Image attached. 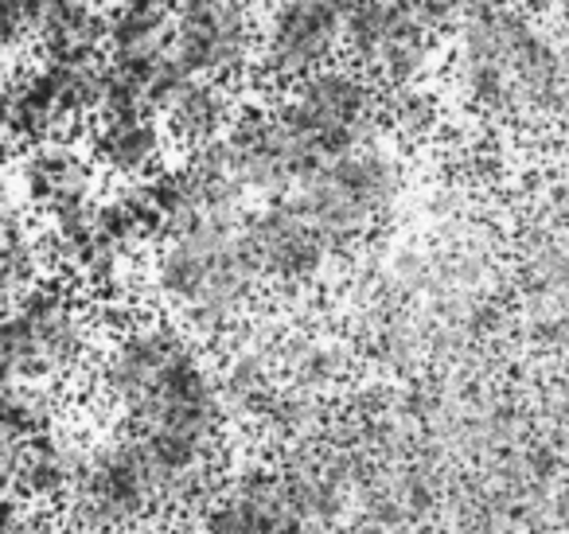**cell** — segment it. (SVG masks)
I'll list each match as a JSON object with an SVG mask.
<instances>
[{
  "instance_id": "1",
  "label": "cell",
  "mask_w": 569,
  "mask_h": 534,
  "mask_svg": "<svg viewBox=\"0 0 569 534\" xmlns=\"http://www.w3.org/2000/svg\"><path fill=\"white\" fill-rule=\"evenodd\" d=\"M452 82L483 118H550L558 90V48L542 20L515 4L468 20L452 32Z\"/></svg>"
},
{
  "instance_id": "2",
  "label": "cell",
  "mask_w": 569,
  "mask_h": 534,
  "mask_svg": "<svg viewBox=\"0 0 569 534\" xmlns=\"http://www.w3.org/2000/svg\"><path fill=\"white\" fill-rule=\"evenodd\" d=\"M246 215H207L180 235L160 238L149 281L196 332H227L261 285L246 250Z\"/></svg>"
},
{
  "instance_id": "3",
  "label": "cell",
  "mask_w": 569,
  "mask_h": 534,
  "mask_svg": "<svg viewBox=\"0 0 569 534\" xmlns=\"http://www.w3.org/2000/svg\"><path fill=\"white\" fill-rule=\"evenodd\" d=\"M406 191V168L390 145L363 141L317 165L284 199L320 230L332 254H348L371 227H379Z\"/></svg>"
},
{
  "instance_id": "4",
  "label": "cell",
  "mask_w": 569,
  "mask_h": 534,
  "mask_svg": "<svg viewBox=\"0 0 569 534\" xmlns=\"http://www.w3.org/2000/svg\"><path fill=\"white\" fill-rule=\"evenodd\" d=\"M281 126L312 157V165L340 157L379 134V90L356 67L332 63L289 87L284 102L277 106Z\"/></svg>"
},
{
  "instance_id": "5",
  "label": "cell",
  "mask_w": 569,
  "mask_h": 534,
  "mask_svg": "<svg viewBox=\"0 0 569 534\" xmlns=\"http://www.w3.org/2000/svg\"><path fill=\"white\" fill-rule=\"evenodd\" d=\"M343 56L387 90L426 87L437 71V40L418 20L413 0H356L343 24Z\"/></svg>"
},
{
  "instance_id": "6",
  "label": "cell",
  "mask_w": 569,
  "mask_h": 534,
  "mask_svg": "<svg viewBox=\"0 0 569 534\" xmlns=\"http://www.w3.org/2000/svg\"><path fill=\"white\" fill-rule=\"evenodd\" d=\"M343 0H269L258 17V67L277 87H297L343 51Z\"/></svg>"
},
{
  "instance_id": "7",
  "label": "cell",
  "mask_w": 569,
  "mask_h": 534,
  "mask_svg": "<svg viewBox=\"0 0 569 534\" xmlns=\"http://www.w3.org/2000/svg\"><path fill=\"white\" fill-rule=\"evenodd\" d=\"M168 51L191 79L230 87L258 59V12L250 0H176Z\"/></svg>"
},
{
  "instance_id": "8",
  "label": "cell",
  "mask_w": 569,
  "mask_h": 534,
  "mask_svg": "<svg viewBox=\"0 0 569 534\" xmlns=\"http://www.w3.org/2000/svg\"><path fill=\"white\" fill-rule=\"evenodd\" d=\"M242 235L261 281L284 285V289L312 285L336 261L332 246L284 196L266 199L261 211L246 215Z\"/></svg>"
},
{
  "instance_id": "9",
  "label": "cell",
  "mask_w": 569,
  "mask_h": 534,
  "mask_svg": "<svg viewBox=\"0 0 569 534\" xmlns=\"http://www.w3.org/2000/svg\"><path fill=\"white\" fill-rule=\"evenodd\" d=\"M17 191L24 204L40 207L43 219H67L98 199V168L87 149L71 145L67 137L24 149L17 165Z\"/></svg>"
},
{
  "instance_id": "10",
  "label": "cell",
  "mask_w": 569,
  "mask_h": 534,
  "mask_svg": "<svg viewBox=\"0 0 569 534\" xmlns=\"http://www.w3.org/2000/svg\"><path fill=\"white\" fill-rule=\"evenodd\" d=\"M74 487H79L82 507L94 523H126L160 492V479L144 448L137 445V437H129L113 441L102 453L90 456Z\"/></svg>"
},
{
  "instance_id": "11",
  "label": "cell",
  "mask_w": 569,
  "mask_h": 534,
  "mask_svg": "<svg viewBox=\"0 0 569 534\" xmlns=\"http://www.w3.org/2000/svg\"><path fill=\"white\" fill-rule=\"evenodd\" d=\"M168 134L152 110H129V113H106L94 118L90 129V160L98 176L126 184V188H144L164 172L168 160Z\"/></svg>"
},
{
  "instance_id": "12",
  "label": "cell",
  "mask_w": 569,
  "mask_h": 534,
  "mask_svg": "<svg viewBox=\"0 0 569 534\" xmlns=\"http://www.w3.org/2000/svg\"><path fill=\"white\" fill-rule=\"evenodd\" d=\"M160 126H164L168 141L183 145V149H203V145L219 141L230 126H234V90L227 82L211 79H183L180 87L168 95V102L157 110Z\"/></svg>"
},
{
  "instance_id": "13",
  "label": "cell",
  "mask_w": 569,
  "mask_h": 534,
  "mask_svg": "<svg viewBox=\"0 0 569 534\" xmlns=\"http://www.w3.org/2000/svg\"><path fill=\"white\" fill-rule=\"evenodd\" d=\"M106 9L98 0H48L32 43L43 59H102Z\"/></svg>"
},
{
  "instance_id": "14",
  "label": "cell",
  "mask_w": 569,
  "mask_h": 534,
  "mask_svg": "<svg viewBox=\"0 0 569 534\" xmlns=\"http://www.w3.org/2000/svg\"><path fill=\"white\" fill-rule=\"evenodd\" d=\"M79 456L51 433H40L24 445V461H20V479L17 492H24L28 500H59L63 492H71L79 484Z\"/></svg>"
},
{
  "instance_id": "15",
  "label": "cell",
  "mask_w": 569,
  "mask_h": 534,
  "mask_svg": "<svg viewBox=\"0 0 569 534\" xmlns=\"http://www.w3.org/2000/svg\"><path fill=\"white\" fill-rule=\"evenodd\" d=\"M43 266H48V246L36 230H28L24 222L0 230V308L36 289L43 281Z\"/></svg>"
},
{
  "instance_id": "16",
  "label": "cell",
  "mask_w": 569,
  "mask_h": 534,
  "mask_svg": "<svg viewBox=\"0 0 569 534\" xmlns=\"http://www.w3.org/2000/svg\"><path fill=\"white\" fill-rule=\"evenodd\" d=\"M48 433V398L36 383H17L0 390V437L28 445L32 437Z\"/></svg>"
},
{
  "instance_id": "17",
  "label": "cell",
  "mask_w": 569,
  "mask_h": 534,
  "mask_svg": "<svg viewBox=\"0 0 569 534\" xmlns=\"http://www.w3.org/2000/svg\"><path fill=\"white\" fill-rule=\"evenodd\" d=\"M48 0H0V63H17L36 36V20Z\"/></svg>"
},
{
  "instance_id": "18",
  "label": "cell",
  "mask_w": 569,
  "mask_h": 534,
  "mask_svg": "<svg viewBox=\"0 0 569 534\" xmlns=\"http://www.w3.org/2000/svg\"><path fill=\"white\" fill-rule=\"evenodd\" d=\"M390 129L398 137H426L437 126V102L426 87H410V90H390V113H387Z\"/></svg>"
},
{
  "instance_id": "19",
  "label": "cell",
  "mask_w": 569,
  "mask_h": 534,
  "mask_svg": "<svg viewBox=\"0 0 569 534\" xmlns=\"http://www.w3.org/2000/svg\"><path fill=\"white\" fill-rule=\"evenodd\" d=\"M17 383H28V378H24V370H20V359L12 355L9 339L0 336V390H9V386H17Z\"/></svg>"
},
{
  "instance_id": "20",
  "label": "cell",
  "mask_w": 569,
  "mask_h": 534,
  "mask_svg": "<svg viewBox=\"0 0 569 534\" xmlns=\"http://www.w3.org/2000/svg\"><path fill=\"white\" fill-rule=\"evenodd\" d=\"M110 4H168V0H110Z\"/></svg>"
},
{
  "instance_id": "21",
  "label": "cell",
  "mask_w": 569,
  "mask_h": 534,
  "mask_svg": "<svg viewBox=\"0 0 569 534\" xmlns=\"http://www.w3.org/2000/svg\"><path fill=\"white\" fill-rule=\"evenodd\" d=\"M172 4H176V0H172Z\"/></svg>"
}]
</instances>
